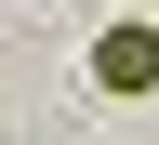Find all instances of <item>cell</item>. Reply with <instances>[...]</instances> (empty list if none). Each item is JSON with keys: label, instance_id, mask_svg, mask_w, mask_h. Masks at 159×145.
Instances as JSON below:
<instances>
[{"label": "cell", "instance_id": "cell-1", "mask_svg": "<svg viewBox=\"0 0 159 145\" xmlns=\"http://www.w3.org/2000/svg\"><path fill=\"white\" fill-rule=\"evenodd\" d=\"M93 92H119V106H133V92H159V27H146V13L93 27Z\"/></svg>", "mask_w": 159, "mask_h": 145}]
</instances>
